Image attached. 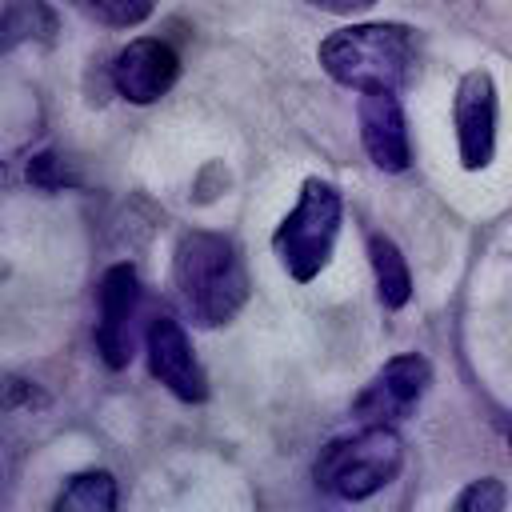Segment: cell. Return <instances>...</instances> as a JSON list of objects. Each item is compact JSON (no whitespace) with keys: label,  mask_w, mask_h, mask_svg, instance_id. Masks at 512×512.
Segmentation results:
<instances>
[{"label":"cell","mask_w":512,"mask_h":512,"mask_svg":"<svg viewBox=\"0 0 512 512\" xmlns=\"http://www.w3.org/2000/svg\"><path fill=\"white\" fill-rule=\"evenodd\" d=\"M172 284H176V296H180L184 312L200 328H220V324L236 320V312L248 304L244 256L220 232L192 228L176 240Z\"/></svg>","instance_id":"6da1fadb"},{"label":"cell","mask_w":512,"mask_h":512,"mask_svg":"<svg viewBox=\"0 0 512 512\" xmlns=\"http://www.w3.org/2000/svg\"><path fill=\"white\" fill-rule=\"evenodd\" d=\"M316 56L344 88H400L416 68V32L408 24H348L328 32Z\"/></svg>","instance_id":"7a4b0ae2"},{"label":"cell","mask_w":512,"mask_h":512,"mask_svg":"<svg viewBox=\"0 0 512 512\" xmlns=\"http://www.w3.org/2000/svg\"><path fill=\"white\" fill-rule=\"evenodd\" d=\"M404 464V444L388 424H364L352 436H336L320 448L312 480L336 500H368L396 480Z\"/></svg>","instance_id":"3957f363"},{"label":"cell","mask_w":512,"mask_h":512,"mask_svg":"<svg viewBox=\"0 0 512 512\" xmlns=\"http://www.w3.org/2000/svg\"><path fill=\"white\" fill-rule=\"evenodd\" d=\"M340 216H344V204H340L336 184L308 176L300 184L292 212L272 232V248L296 284H308L328 268L336 236H340Z\"/></svg>","instance_id":"277c9868"},{"label":"cell","mask_w":512,"mask_h":512,"mask_svg":"<svg viewBox=\"0 0 512 512\" xmlns=\"http://www.w3.org/2000/svg\"><path fill=\"white\" fill-rule=\"evenodd\" d=\"M96 352L120 372L136 356V312H140V276L132 264H112L96 288Z\"/></svg>","instance_id":"5b68a950"},{"label":"cell","mask_w":512,"mask_h":512,"mask_svg":"<svg viewBox=\"0 0 512 512\" xmlns=\"http://www.w3.org/2000/svg\"><path fill=\"white\" fill-rule=\"evenodd\" d=\"M144 352H148V372L184 404H200L208 400V376L192 352V340L188 332L180 328L176 316L168 312H156L148 320V332H144Z\"/></svg>","instance_id":"8992f818"},{"label":"cell","mask_w":512,"mask_h":512,"mask_svg":"<svg viewBox=\"0 0 512 512\" xmlns=\"http://www.w3.org/2000/svg\"><path fill=\"white\" fill-rule=\"evenodd\" d=\"M428 384H432V364L420 352H400L372 376V384H364V392L352 400V416L364 424L400 420L420 404Z\"/></svg>","instance_id":"52a82bcc"},{"label":"cell","mask_w":512,"mask_h":512,"mask_svg":"<svg viewBox=\"0 0 512 512\" xmlns=\"http://www.w3.org/2000/svg\"><path fill=\"white\" fill-rule=\"evenodd\" d=\"M180 76V52L160 36H140L124 44L112 60V88L128 104H152L160 100Z\"/></svg>","instance_id":"ba28073f"},{"label":"cell","mask_w":512,"mask_h":512,"mask_svg":"<svg viewBox=\"0 0 512 512\" xmlns=\"http://www.w3.org/2000/svg\"><path fill=\"white\" fill-rule=\"evenodd\" d=\"M456 148L468 172L488 168L496 152V84L484 68H472L456 84Z\"/></svg>","instance_id":"9c48e42d"},{"label":"cell","mask_w":512,"mask_h":512,"mask_svg":"<svg viewBox=\"0 0 512 512\" xmlns=\"http://www.w3.org/2000/svg\"><path fill=\"white\" fill-rule=\"evenodd\" d=\"M360 140L368 160L380 172H404L412 164V144H408V124L396 88H368L360 92Z\"/></svg>","instance_id":"30bf717a"},{"label":"cell","mask_w":512,"mask_h":512,"mask_svg":"<svg viewBox=\"0 0 512 512\" xmlns=\"http://www.w3.org/2000/svg\"><path fill=\"white\" fill-rule=\"evenodd\" d=\"M60 32V12L48 0H8L0 8V56L20 44H52Z\"/></svg>","instance_id":"8fae6325"},{"label":"cell","mask_w":512,"mask_h":512,"mask_svg":"<svg viewBox=\"0 0 512 512\" xmlns=\"http://www.w3.org/2000/svg\"><path fill=\"white\" fill-rule=\"evenodd\" d=\"M368 260H372V276H376V296H380V304L392 308V312L404 308L408 296H412V272H408L400 248H396L388 236L372 232V236H368Z\"/></svg>","instance_id":"7c38bea8"},{"label":"cell","mask_w":512,"mask_h":512,"mask_svg":"<svg viewBox=\"0 0 512 512\" xmlns=\"http://www.w3.org/2000/svg\"><path fill=\"white\" fill-rule=\"evenodd\" d=\"M116 480L104 468H88L68 476V484L60 488V496L52 500L56 512H112L116 508Z\"/></svg>","instance_id":"4fadbf2b"},{"label":"cell","mask_w":512,"mask_h":512,"mask_svg":"<svg viewBox=\"0 0 512 512\" xmlns=\"http://www.w3.org/2000/svg\"><path fill=\"white\" fill-rule=\"evenodd\" d=\"M68 4L104 28H136L156 12V0H68Z\"/></svg>","instance_id":"5bb4252c"},{"label":"cell","mask_w":512,"mask_h":512,"mask_svg":"<svg viewBox=\"0 0 512 512\" xmlns=\"http://www.w3.org/2000/svg\"><path fill=\"white\" fill-rule=\"evenodd\" d=\"M28 180H32L36 188H44V192H60V188H76V184H80V176H76V172L68 168V160L56 156V152L32 156V160H28Z\"/></svg>","instance_id":"9a60e30c"},{"label":"cell","mask_w":512,"mask_h":512,"mask_svg":"<svg viewBox=\"0 0 512 512\" xmlns=\"http://www.w3.org/2000/svg\"><path fill=\"white\" fill-rule=\"evenodd\" d=\"M504 500H508L504 484H500L496 476H480V480H472V484L456 496V508H460V512H500Z\"/></svg>","instance_id":"2e32d148"},{"label":"cell","mask_w":512,"mask_h":512,"mask_svg":"<svg viewBox=\"0 0 512 512\" xmlns=\"http://www.w3.org/2000/svg\"><path fill=\"white\" fill-rule=\"evenodd\" d=\"M304 4H312V8H320V12L348 16V12H364V8H372L376 0H304Z\"/></svg>","instance_id":"e0dca14e"},{"label":"cell","mask_w":512,"mask_h":512,"mask_svg":"<svg viewBox=\"0 0 512 512\" xmlns=\"http://www.w3.org/2000/svg\"><path fill=\"white\" fill-rule=\"evenodd\" d=\"M8 272H12V268H8V264H4V260H0V284H4V280H8Z\"/></svg>","instance_id":"ac0fdd59"},{"label":"cell","mask_w":512,"mask_h":512,"mask_svg":"<svg viewBox=\"0 0 512 512\" xmlns=\"http://www.w3.org/2000/svg\"><path fill=\"white\" fill-rule=\"evenodd\" d=\"M508 440H512V432H508Z\"/></svg>","instance_id":"d6986e66"}]
</instances>
